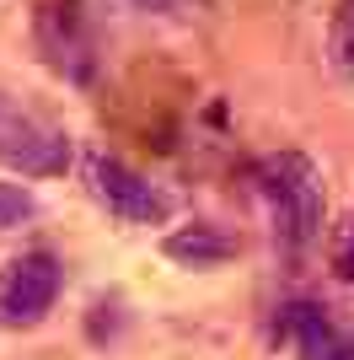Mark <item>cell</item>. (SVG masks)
I'll return each instance as SVG.
<instances>
[{"instance_id":"1","label":"cell","mask_w":354,"mask_h":360,"mask_svg":"<svg viewBox=\"0 0 354 360\" xmlns=\"http://www.w3.org/2000/svg\"><path fill=\"white\" fill-rule=\"evenodd\" d=\"M252 183L268 205V221H274V242H280L290 258H301L306 248L322 242V167L311 162L306 150H274L252 167Z\"/></svg>"},{"instance_id":"2","label":"cell","mask_w":354,"mask_h":360,"mask_svg":"<svg viewBox=\"0 0 354 360\" xmlns=\"http://www.w3.org/2000/svg\"><path fill=\"white\" fill-rule=\"evenodd\" d=\"M32 44L48 70L70 86H86L97 75V22H91L86 0H38L32 6Z\"/></svg>"},{"instance_id":"3","label":"cell","mask_w":354,"mask_h":360,"mask_svg":"<svg viewBox=\"0 0 354 360\" xmlns=\"http://www.w3.org/2000/svg\"><path fill=\"white\" fill-rule=\"evenodd\" d=\"M81 183H86V194L103 205L113 221H129V226H162L172 215V194H166L162 183H150L140 167L118 162L107 150H91L86 162H81Z\"/></svg>"},{"instance_id":"4","label":"cell","mask_w":354,"mask_h":360,"mask_svg":"<svg viewBox=\"0 0 354 360\" xmlns=\"http://www.w3.org/2000/svg\"><path fill=\"white\" fill-rule=\"evenodd\" d=\"M0 167H11L22 178H59L70 167V135L44 113L0 97Z\"/></svg>"},{"instance_id":"5","label":"cell","mask_w":354,"mask_h":360,"mask_svg":"<svg viewBox=\"0 0 354 360\" xmlns=\"http://www.w3.org/2000/svg\"><path fill=\"white\" fill-rule=\"evenodd\" d=\"M65 290V264L48 248L16 253L0 269V328H38Z\"/></svg>"},{"instance_id":"6","label":"cell","mask_w":354,"mask_h":360,"mask_svg":"<svg viewBox=\"0 0 354 360\" xmlns=\"http://www.w3.org/2000/svg\"><path fill=\"white\" fill-rule=\"evenodd\" d=\"M162 248H166L172 264H183V269H221L225 258L242 253V237L225 231V226H215V221H188V226H177Z\"/></svg>"},{"instance_id":"7","label":"cell","mask_w":354,"mask_h":360,"mask_svg":"<svg viewBox=\"0 0 354 360\" xmlns=\"http://www.w3.org/2000/svg\"><path fill=\"white\" fill-rule=\"evenodd\" d=\"M317 323H327V312L317 301H284L274 307V323H268V339H284V345H301Z\"/></svg>"},{"instance_id":"8","label":"cell","mask_w":354,"mask_h":360,"mask_svg":"<svg viewBox=\"0 0 354 360\" xmlns=\"http://www.w3.org/2000/svg\"><path fill=\"white\" fill-rule=\"evenodd\" d=\"M327 65L354 81V0H339V11L327 22Z\"/></svg>"},{"instance_id":"9","label":"cell","mask_w":354,"mask_h":360,"mask_svg":"<svg viewBox=\"0 0 354 360\" xmlns=\"http://www.w3.org/2000/svg\"><path fill=\"white\" fill-rule=\"evenodd\" d=\"M295 360H354V333L339 328V323H317L295 345Z\"/></svg>"},{"instance_id":"10","label":"cell","mask_w":354,"mask_h":360,"mask_svg":"<svg viewBox=\"0 0 354 360\" xmlns=\"http://www.w3.org/2000/svg\"><path fill=\"white\" fill-rule=\"evenodd\" d=\"M327 269H333V280L354 285V210H343L339 226L327 231Z\"/></svg>"},{"instance_id":"11","label":"cell","mask_w":354,"mask_h":360,"mask_svg":"<svg viewBox=\"0 0 354 360\" xmlns=\"http://www.w3.org/2000/svg\"><path fill=\"white\" fill-rule=\"evenodd\" d=\"M32 215H38V199H32L22 183H0V231L32 221Z\"/></svg>"},{"instance_id":"12","label":"cell","mask_w":354,"mask_h":360,"mask_svg":"<svg viewBox=\"0 0 354 360\" xmlns=\"http://www.w3.org/2000/svg\"><path fill=\"white\" fill-rule=\"evenodd\" d=\"M145 6H156V0H145Z\"/></svg>"}]
</instances>
